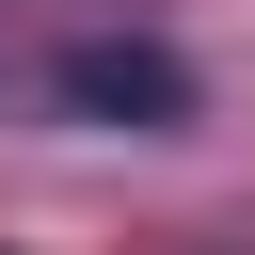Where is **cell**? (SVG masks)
Listing matches in <instances>:
<instances>
[{
    "mask_svg": "<svg viewBox=\"0 0 255 255\" xmlns=\"http://www.w3.org/2000/svg\"><path fill=\"white\" fill-rule=\"evenodd\" d=\"M64 112L80 128H175L191 112V64L143 48V32H96V48H64Z\"/></svg>",
    "mask_w": 255,
    "mask_h": 255,
    "instance_id": "1",
    "label": "cell"
}]
</instances>
